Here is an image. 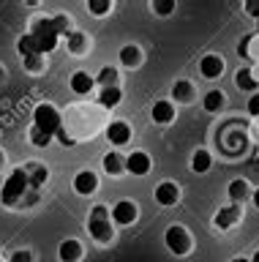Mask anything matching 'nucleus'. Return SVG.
Listing matches in <instances>:
<instances>
[{
  "label": "nucleus",
  "mask_w": 259,
  "mask_h": 262,
  "mask_svg": "<svg viewBox=\"0 0 259 262\" xmlns=\"http://www.w3.org/2000/svg\"><path fill=\"white\" fill-rule=\"evenodd\" d=\"M224 69H226V66H224V57L221 55L210 52V55H202L199 57V74L205 79H218L224 74Z\"/></svg>",
  "instance_id": "15"
},
{
  "label": "nucleus",
  "mask_w": 259,
  "mask_h": 262,
  "mask_svg": "<svg viewBox=\"0 0 259 262\" xmlns=\"http://www.w3.org/2000/svg\"><path fill=\"white\" fill-rule=\"evenodd\" d=\"M251 202H254V208L259 210V188H254V191H251Z\"/></svg>",
  "instance_id": "38"
},
{
  "label": "nucleus",
  "mask_w": 259,
  "mask_h": 262,
  "mask_svg": "<svg viewBox=\"0 0 259 262\" xmlns=\"http://www.w3.org/2000/svg\"><path fill=\"white\" fill-rule=\"evenodd\" d=\"M22 167L28 172V180H30V188H33V191H38V188L50 180V167L41 161H28V164H22Z\"/></svg>",
  "instance_id": "19"
},
{
  "label": "nucleus",
  "mask_w": 259,
  "mask_h": 262,
  "mask_svg": "<svg viewBox=\"0 0 259 262\" xmlns=\"http://www.w3.org/2000/svg\"><path fill=\"white\" fill-rule=\"evenodd\" d=\"M107 123H109V118L99 104L96 106L71 104L68 110L63 112V128H66V134L74 139V142H85V139H93V137L104 134Z\"/></svg>",
  "instance_id": "1"
},
{
  "label": "nucleus",
  "mask_w": 259,
  "mask_h": 262,
  "mask_svg": "<svg viewBox=\"0 0 259 262\" xmlns=\"http://www.w3.org/2000/svg\"><path fill=\"white\" fill-rule=\"evenodd\" d=\"M210 167H213V156H210V150H205V147L194 150V156H191V172L205 175V172H210Z\"/></svg>",
  "instance_id": "28"
},
{
  "label": "nucleus",
  "mask_w": 259,
  "mask_h": 262,
  "mask_svg": "<svg viewBox=\"0 0 259 262\" xmlns=\"http://www.w3.org/2000/svg\"><path fill=\"white\" fill-rule=\"evenodd\" d=\"M153 167V159L145 150H131L126 156V175H134V178H145Z\"/></svg>",
  "instance_id": "9"
},
{
  "label": "nucleus",
  "mask_w": 259,
  "mask_h": 262,
  "mask_svg": "<svg viewBox=\"0 0 259 262\" xmlns=\"http://www.w3.org/2000/svg\"><path fill=\"white\" fill-rule=\"evenodd\" d=\"M120 101H123V88H120V85H115V88H99V93H96V104H99L104 112L120 106Z\"/></svg>",
  "instance_id": "16"
},
{
  "label": "nucleus",
  "mask_w": 259,
  "mask_h": 262,
  "mask_svg": "<svg viewBox=\"0 0 259 262\" xmlns=\"http://www.w3.org/2000/svg\"><path fill=\"white\" fill-rule=\"evenodd\" d=\"M52 25H55V30H58L60 41L66 38L71 30H74V22H71V16H68V14H55V16H52Z\"/></svg>",
  "instance_id": "30"
},
{
  "label": "nucleus",
  "mask_w": 259,
  "mask_h": 262,
  "mask_svg": "<svg viewBox=\"0 0 259 262\" xmlns=\"http://www.w3.org/2000/svg\"><path fill=\"white\" fill-rule=\"evenodd\" d=\"M175 118H177V106L169 101V98H158V101L150 106V120L158 123V126H169Z\"/></svg>",
  "instance_id": "13"
},
{
  "label": "nucleus",
  "mask_w": 259,
  "mask_h": 262,
  "mask_svg": "<svg viewBox=\"0 0 259 262\" xmlns=\"http://www.w3.org/2000/svg\"><path fill=\"white\" fill-rule=\"evenodd\" d=\"M254 128H256V137H259V118H256V123H254Z\"/></svg>",
  "instance_id": "43"
},
{
  "label": "nucleus",
  "mask_w": 259,
  "mask_h": 262,
  "mask_svg": "<svg viewBox=\"0 0 259 262\" xmlns=\"http://www.w3.org/2000/svg\"><path fill=\"white\" fill-rule=\"evenodd\" d=\"M175 106L177 104H189V101H194V85L189 79H177L175 85H172V98H169Z\"/></svg>",
  "instance_id": "25"
},
{
  "label": "nucleus",
  "mask_w": 259,
  "mask_h": 262,
  "mask_svg": "<svg viewBox=\"0 0 259 262\" xmlns=\"http://www.w3.org/2000/svg\"><path fill=\"white\" fill-rule=\"evenodd\" d=\"M243 219V205H226V208H218L213 216V227L216 229H232L234 224H240Z\"/></svg>",
  "instance_id": "11"
},
{
  "label": "nucleus",
  "mask_w": 259,
  "mask_h": 262,
  "mask_svg": "<svg viewBox=\"0 0 259 262\" xmlns=\"http://www.w3.org/2000/svg\"><path fill=\"white\" fill-rule=\"evenodd\" d=\"M63 41H66V47H68V55H79V57H82V55L90 52V38H87V33L77 30V28L71 30Z\"/></svg>",
  "instance_id": "20"
},
{
  "label": "nucleus",
  "mask_w": 259,
  "mask_h": 262,
  "mask_svg": "<svg viewBox=\"0 0 259 262\" xmlns=\"http://www.w3.org/2000/svg\"><path fill=\"white\" fill-rule=\"evenodd\" d=\"M87 216H93V219H109V208H107V205H93V208H90V213H87Z\"/></svg>",
  "instance_id": "36"
},
{
  "label": "nucleus",
  "mask_w": 259,
  "mask_h": 262,
  "mask_svg": "<svg viewBox=\"0 0 259 262\" xmlns=\"http://www.w3.org/2000/svg\"><path fill=\"white\" fill-rule=\"evenodd\" d=\"M28 36L33 38L36 49L44 57L60 47V36H58V30H55V25H52V16H44V14L33 16V19H30V28H28Z\"/></svg>",
  "instance_id": "3"
},
{
  "label": "nucleus",
  "mask_w": 259,
  "mask_h": 262,
  "mask_svg": "<svg viewBox=\"0 0 259 262\" xmlns=\"http://www.w3.org/2000/svg\"><path fill=\"white\" fill-rule=\"evenodd\" d=\"M93 79H96V90L99 88H115V85H120V71L115 66H101Z\"/></svg>",
  "instance_id": "26"
},
{
  "label": "nucleus",
  "mask_w": 259,
  "mask_h": 262,
  "mask_svg": "<svg viewBox=\"0 0 259 262\" xmlns=\"http://www.w3.org/2000/svg\"><path fill=\"white\" fill-rule=\"evenodd\" d=\"M104 137L112 147H123L131 142V126H128V120H109L104 128Z\"/></svg>",
  "instance_id": "8"
},
{
  "label": "nucleus",
  "mask_w": 259,
  "mask_h": 262,
  "mask_svg": "<svg viewBox=\"0 0 259 262\" xmlns=\"http://www.w3.org/2000/svg\"><path fill=\"white\" fill-rule=\"evenodd\" d=\"M30 180H28V172L25 167H17L9 172V178L3 180V188H0V205L3 208H19L25 202V194H30Z\"/></svg>",
  "instance_id": "2"
},
{
  "label": "nucleus",
  "mask_w": 259,
  "mask_h": 262,
  "mask_svg": "<svg viewBox=\"0 0 259 262\" xmlns=\"http://www.w3.org/2000/svg\"><path fill=\"white\" fill-rule=\"evenodd\" d=\"M238 55L251 63H259V33L256 36H243L238 44Z\"/></svg>",
  "instance_id": "24"
},
{
  "label": "nucleus",
  "mask_w": 259,
  "mask_h": 262,
  "mask_svg": "<svg viewBox=\"0 0 259 262\" xmlns=\"http://www.w3.org/2000/svg\"><path fill=\"white\" fill-rule=\"evenodd\" d=\"M6 259L9 262H33V251L30 249H17V251H11Z\"/></svg>",
  "instance_id": "34"
},
{
  "label": "nucleus",
  "mask_w": 259,
  "mask_h": 262,
  "mask_svg": "<svg viewBox=\"0 0 259 262\" xmlns=\"http://www.w3.org/2000/svg\"><path fill=\"white\" fill-rule=\"evenodd\" d=\"M229 262H251V259H248V257H232Z\"/></svg>",
  "instance_id": "40"
},
{
  "label": "nucleus",
  "mask_w": 259,
  "mask_h": 262,
  "mask_svg": "<svg viewBox=\"0 0 259 262\" xmlns=\"http://www.w3.org/2000/svg\"><path fill=\"white\" fill-rule=\"evenodd\" d=\"M3 167H6V153L0 150V169H3Z\"/></svg>",
  "instance_id": "41"
},
{
  "label": "nucleus",
  "mask_w": 259,
  "mask_h": 262,
  "mask_svg": "<svg viewBox=\"0 0 259 262\" xmlns=\"http://www.w3.org/2000/svg\"><path fill=\"white\" fill-rule=\"evenodd\" d=\"M28 139H30V145H36V147H46V145L52 142V137H50V134H44V131H38L36 126H30Z\"/></svg>",
  "instance_id": "33"
},
{
  "label": "nucleus",
  "mask_w": 259,
  "mask_h": 262,
  "mask_svg": "<svg viewBox=\"0 0 259 262\" xmlns=\"http://www.w3.org/2000/svg\"><path fill=\"white\" fill-rule=\"evenodd\" d=\"M175 8H177V0H153V3H150V11L158 14V16L175 14Z\"/></svg>",
  "instance_id": "32"
},
{
  "label": "nucleus",
  "mask_w": 259,
  "mask_h": 262,
  "mask_svg": "<svg viewBox=\"0 0 259 262\" xmlns=\"http://www.w3.org/2000/svg\"><path fill=\"white\" fill-rule=\"evenodd\" d=\"M164 243L175 257H189L191 249H194V237L183 224H169L167 232H164Z\"/></svg>",
  "instance_id": "5"
},
{
  "label": "nucleus",
  "mask_w": 259,
  "mask_h": 262,
  "mask_svg": "<svg viewBox=\"0 0 259 262\" xmlns=\"http://www.w3.org/2000/svg\"><path fill=\"white\" fill-rule=\"evenodd\" d=\"M234 85H238V90H246V93H259V82L254 77V71L251 69H240L238 74H234Z\"/></svg>",
  "instance_id": "27"
},
{
  "label": "nucleus",
  "mask_w": 259,
  "mask_h": 262,
  "mask_svg": "<svg viewBox=\"0 0 259 262\" xmlns=\"http://www.w3.org/2000/svg\"><path fill=\"white\" fill-rule=\"evenodd\" d=\"M109 219L115 227H131V224H136V219H139V208H136V202H131V200H120L109 208Z\"/></svg>",
  "instance_id": "7"
},
{
  "label": "nucleus",
  "mask_w": 259,
  "mask_h": 262,
  "mask_svg": "<svg viewBox=\"0 0 259 262\" xmlns=\"http://www.w3.org/2000/svg\"><path fill=\"white\" fill-rule=\"evenodd\" d=\"M246 106H248V115L256 120V118H259V93H254V96H251Z\"/></svg>",
  "instance_id": "37"
},
{
  "label": "nucleus",
  "mask_w": 259,
  "mask_h": 262,
  "mask_svg": "<svg viewBox=\"0 0 259 262\" xmlns=\"http://www.w3.org/2000/svg\"><path fill=\"white\" fill-rule=\"evenodd\" d=\"M224 104H226V93L218 88H210L207 93L202 96V106H205V112H210V115H218L224 110Z\"/></svg>",
  "instance_id": "23"
},
{
  "label": "nucleus",
  "mask_w": 259,
  "mask_h": 262,
  "mask_svg": "<svg viewBox=\"0 0 259 262\" xmlns=\"http://www.w3.org/2000/svg\"><path fill=\"white\" fill-rule=\"evenodd\" d=\"M0 262H9V259H6V257H3V254H0Z\"/></svg>",
  "instance_id": "44"
},
{
  "label": "nucleus",
  "mask_w": 259,
  "mask_h": 262,
  "mask_svg": "<svg viewBox=\"0 0 259 262\" xmlns=\"http://www.w3.org/2000/svg\"><path fill=\"white\" fill-rule=\"evenodd\" d=\"M153 194H156V202L161 208H175V205L180 202V186H177L175 180H161Z\"/></svg>",
  "instance_id": "10"
},
{
  "label": "nucleus",
  "mask_w": 259,
  "mask_h": 262,
  "mask_svg": "<svg viewBox=\"0 0 259 262\" xmlns=\"http://www.w3.org/2000/svg\"><path fill=\"white\" fill-rule=\"evenodd\" d=\"M251 183L246 178H234L229 186H226V194H229V200H232V205H243L246 200H251Z\"/></svg>",
  "instance_id": "22"
},
{
  "label": "nucleus",
  "mask_w": 259,
  "mask_h": 262,
  "mask_svg": "<svg viewBox=\"0 0 259 262\" xmlns=\"http://www.w3.org/2000/svg\"><path fill=\"white\" fill-rule=\"evenodd\" d=\"M68 88L74 90L77 96H93V93H96V79H93L90 71H82V69H79V71L71 74Z\"/></svg>",
  "instance_id": "14"
},
{
  "label": "nucleus",
  "mask_w": 259,
  "mask_h": 262,
  "mask_svg": "<svg viewBox=\"0 0 259 262\" xmlns=\"http://www.w3.org/2000/svg\"><path fill=\"white\" fill-rule=\"evenodd\" d=\"M243 11H246L251 19H259V0H246V3H243Z\"/></svg>",
  "instance_id": "35"
},
{
  "label": "nucleus",
  "mask_w": 259,
  "mask_h": 262,
  "mask_svg": "<svg viewBox=\"0 0 259 262\" xmlns=\"http://www.w3.org/2000/svg\"><path fill=\"white\" fill-rule=\"evenodd\" d=\"M74 191L79 196H93L96 191H99V175H96L93 169H79L74 175Z\"/></svg>",
  "instance_id": "12"
},
{
  "label": "nucleus",
  "mask_w": 259,
  "mask_h": 262,
  "mask_svg": "<svg viewBox=\"0 0 259 262\" xmlns=\"http://www.w3.org/2000/svg\"><path fill=\"white\" fill-rule=\"evenodd\" d=\"M101 167H104V172H107L109 178H120V175H126V156H123V153H117V150L104 153Z\"/></svg>",
  "instance_id": "21"
},
{
  "label": "nucleus",
  "mask_w": 259,
  "mask_h": 262,
  "mask_svg": "<svg viewBox=\"0 0 259 262\" xmlns=\"http://www.w3.org/2000/svg\"><path fill=\"white\" fill-rule=\"evenodd\" d=\"M46 57L44 55H33V57H22V66H25L28 74H44L46 71Z\"/></svg>",
  "instance_id": "31"
},
{
  "label": "nucleus",
  "mask_w": 259,
  "mask_h": 262,
  "mask_svg": "<svg viewBox=\"0 0 259 262\" xmlns=\"http://www.w3.org/2000/svg\"><path fill=\"white\" fill-rule=\"evenodd\" d=\"M33 126L55 139L63 131V112L55 104H50V101L36 104V110H33Z\"/></svg>",
  "instance_id": "4"
},
{
  "label": "nucleus",
  "mask_w": 259,
  "mask_h": 262,
  "mask_svg": "<svg viewBox=\"0 0 259 262\" xmlns=\"http://www.w3.org/2000/svg\"><path fill=\"white\" fill-rule=\"evenodd\" d=\"M251 262H259V251H254V257H248Z\"/></svg>",
  "instance_id": "42"
},
{
  "label": "nucleus",
  "mask_w": 259,
  "mask_h": 262,
  "mask_svg": "<svg viewBox=\"0 0 259 262\" xmlns=\"http://www.w3.org/2000/svg\"><path fill=\"white\" fill-rule=\"evenodd\" d=\"M142 60H145L142 47H136V44H123V47H120V52H117V63L123 66V69H139Z\"/></svg>",
  "instance_id": "17"
},
{
  "label": "nucleus",
  "mask_w": 259,
  "mask_h": 262,
  "mask_svg": "<svg viewBox=\"0 0 259 262\" xmlns=\"http://www.w3.org/2000/svg\"><path fill=\"white\" fill-rule=\"evenodd\" d=\"M85 8H87V14H93V16H107L109 11H115V3H112V0H87Z\"/></svg>",
  "instance_id": "29"
},
{
  "label": "nucleus",
  "mask_w": 259,
  "mask_h": 262,
  "mask_svg": "<svg viewBox=\"0 0 259 262\" xmlns=\"http://www.w3.org/2000/svg\"><path fill=\"white\" fill-rule=\"evenodd\" d=\"M82 254H85V249L77 237H63L60 246H58V259L60 262H79Z\"/></svg>",
  "instance_id": "18"
},
{
  "label": "nucleus",
  "mask_w": 259,
  "mask_h": 262,
  "mask_svg": "<svg viewBox=\"0 0 259 262\" xmlns=\"http://www.w3.org/2000/svg\"><path fill=\"white\" fill-rule=\"evenodd\" d=\"M85 227H87V235H90L99 246H112V243H115V237H117L112 219H93V216H87Z\"/></svg>",
  "instance_id": "6"
},
{
  "label": "nucleus",
  "mask_w": 259,
  "mask_h": 262,
  "mask_svg": "<svg viewBox=\"0 0 259 262\" xmlns=\"http://www.w3.org/2000/svg\"><path fill=\"white\" fill-rule=\"evenodd\" d=\"M6 82V69H3V63H0V85Z\"/></svg>",
  "instance_id": "39"
}]
</instances>
